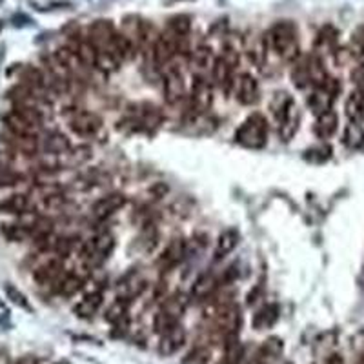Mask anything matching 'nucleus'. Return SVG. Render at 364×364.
Returning a JSON list of instances; mask_svg holds the SVG:
<instances>
[{
    "instance_id": "38",
    "label": "nucleus",
    "mask_w": 364,
    "mask_h": 364,
    "mask_svg": "<svg viewBox=\"0 0 364 364\" xmlns=\"http://www.w3.org/2000/svg\"><path fill=\"white\" fill-rule=\"evenodd\" d=\"M15 364H37V360H35V357H22Z\"/></svg>"
},
{
    "instance_id": "10",
    "label": "nucleus",
    "mask_w": 364,
    "mask_h": 364,
    "mask_svg": "<svg viewBox=\"0 0 364 364\" xmlns=\"http://www.w3.org/2000/svg\"><path fill=\"white\" fill-rule=\"evenodd\" d=\"M232 93L242 106H255L261 100V86L252 73H240L235 77Z\"/></svg>"
},
{
    "instance_id": "22",
    "label": "nucleus",
    "mask_w": 364,
    "mask_h": 364,
    "mask_svg": "<svg viewBox=\"0 0 364 364\" xmlns=\"http://www.w3.org/2000/svg\"><path fill=\"white\" fill-rule=\"evenodd\" d=\"M282 350H284V343L279 337H269L264 343L261 344V348L257 350L255 353V363L257 364H275L279 360V357L282 355Z\"/></svg>"
},
{
    "instance_id": "27",
    "label": "nucleus",
    "mask_w": 364,
    "mask_h": 364,
    "mask_svg": "<svg viewBox=\"0 0 364 364\" xmlns=\"http://www.w3.org/2000/svg\"><path fill=\"white\" fill-rule=\"evenodd\" d=\"M42 144H44L46 151H48V154H51V155H66L68 151L71 149L70 139H68L66 135H63V133H58V132L48 133Z\"/></svg>"
},
{
    "instance_id": "40",
    "label": "nucleus",
    "mask_w": 364,
    "mask_h": 364,
    "mask_svg": "<svg viewBox=\"0 0 364 364\" xmlns=\"http://www.w3.org/2000/svg\"><path fill=\"white\" fill-rule=\"evenodd\" d=\"M57 364H70V363H68V360H58Z\"/></svg>"
},
{
    "instance_id": "29",
    "label": "nucleus",
    "mask_w": 364,
    "mask_h": 364,
    "mask_svg": "<svg viewBox=\"0 0 364 364\" xmlns=\"http://www.w3.org/2000/svg\"><path fill=\"white\" fill-rule=\"evenodd\" d=\"M84 288V279L77 273H66L60 282L55 286V294L63 295V297H71L77 291H80Z\"/></svg>"
},
{
    "instance_id": "23",
    "label": "nucleus",
    "mask_w": 364,
    "mask_h": 364,
    "mask_svg": "<svg viewBox=\"0 0 364 364\" xmlns=\"http://www.w3.org/2000/svg\"><path fill=\"white\" fill-rule=\"evenodd\" d=\"M337 128H339V117L333 109L330 112H324L321 115L315 117V124H314V133L318 136V139H330L337 133Z\"/></svg>"
},
{
    "instance_id": "9",
    "label": "nucleus",
    "mask_w": 364,
    "mask_h": 364,
    "mask_svg": "<svg viewBox=\"0 0 364 364\" xmlns=\"http://www.w3.org/2000/svg\"><path fill=\"white\" fill-rule=\"evenodd\" d=\"M213 82L206 75H193V82L190 87V104L195 113H204L210 109L213 102Z\"/></svg>"
},
{
    "instance_id": "36",
    "label": "nucleus",
    "mask_w": 364,
    "mask_h": 364,
    "mask_svg": "<svg viewBox=\"0 0 364 364\" xmlns=\"http://www.w3.org/2000/svg\"><path fill=\"white\" fill-rule=\"evenodd\" d=\"M4 290H6V295H8V299L13 302V304H15V306L22 308V310L31 311V304H29V301L26 299V295L22 294L18 288H15V286H11V284H6Z\"/></svg>"
},
{
    "instance_id": "35",
    "label": "nucleus",
    "mask_w": 364,
    "mask_h": 364,
    "mask_svg": "<svg viewBox=\"0 0 364 364\" xmlns=\"http://www.w3.org/2000/svg\"><path fill=\"white\" fill-rule=\"evenodd\" d=\"M336 50V31L331 28L323 29L321 33H318L317 42H315V51L318 55L321 51H333Z\"/></svg>"
},
{
    "instance_id": "41",
    "label": "nucleus",
    "mask_w": 364,
    "mask_h": 364,
    "mask_svg": "<svg viewBox=\"0 0 364 364\" xmlns=\"http://www.w3.org/2000/svg\"><path fill=\"white\" fill-rule=\"evenodd\" d=\"M284 364H291V363H284Z\"/></svg>"
},
{
    "instance_id": "8",
    "label": "nucleus",
    "mask_w": 364,
    "mask_h": 364,
    "mask_svg": "<svg viewBox=\"0 0 364 364\" xmlns=\"http://www.w3.org/2000/svg\"><path fill=\"white\" fill-rule=\"evenodd\" d=\"M186 82H184V75L175 66L173 63L168 68L162 70V97H164L168 106H177L178 102L184 100L186 97Z\"/></svg>"
},
{
    "instance_id": "2",
    "label": "nucleus",
    "mask_w": 364,
    "mask_h": 364,
    "mask_svg": "<svg viewBox=\"0 0 364 364\" xmlns=\"http://www.w3.org/2000/svg\"><path fill=\"white\" fill-rule=\"evenodd\" d=\"M268 120L262 113H252L242 120L235 132V142L242 148L262 149L268 144Z\"/></svg>"
},
{
    "instance_id": "34",
    "label": "nucleus",
    "mask_w": 364,
    "mask_h": 364,
    "mask_svg": "<svg viewBox=\"0 0 364 364\" xmlns=\"http://www.w3.org/2000/svg\"><path fill=\"white\" fill-rule=\"evenodd\" d=\"M211 359V348L204 346V344H197L193 350L184 355L182 359V364H208Z\"/></svg>"
},
{
    "instance_id": "39",
    "label": "nucleus",
    "mask_w": 364,
    "mask_h": 364,
    "mask_svg": "<svg viewBox=\"0 0 364 364\" xmlns=\"http://www.w3.org/2000/svg\"><path fill=\"white\" fill-rule=\"evenodd\" d=\"M357 364H364V353L359 357V360H357Z\"/></svg>"
},
{
    "instance_id": "19",
    "label": "nucleus",
    "mask_w": 364,
    "mask_h": 364,
    "mask_svg": "<svg viewBox=\"0 0 364 364\" xmlns=\"http://www.w3.org/2000/svg\"><path fill=\"white\" fill-rule=\"evenodd\" d=\"M219 286L220 281L213 275V273L204 272L200 273L199 277L195 279L193 286H191L190 297L193 299L195 302H206L215 295V291L219 290Z\"/></svg>"
},
{
    "instance_id": "13",
    "label": "nucleus",
    "mask_w": 364,
    "mask_h": 364,
    "mask_svg": "<svg viewBox=\"0 0 364 364\" xmlns=\"http://www.w3.org/2000/svg\"><path fill=\"white\" fill-rule=\"evenodd\" d=\"M113 248H115V239H113L112 233H99V235L90 240V245L84 250V257H86L90 264H100V262L108 259Z\"/></svg>"
},
{
    "instance_id": "25",
    "label": "nucleus",
    "mask_w": 364,
    "mask_h": 364,
    "mask_svg": "<svg viewBox=\"0 0 364 364\" xmlns=\"http://www.w3.org/2000/svg\"><path fill=\"white\" fill-rule=\"evenodd\" d=\"M291 82L299 90L311 86V75H310V55L306 57H297L291 68Z\"/></svg>"
},
{
    "instance_id": "33",
    "label": "nucleus",
    "mask_w": 364,
    "mask_h": 364,
    "mask_svg": "<svg viewBox=\"0 0 364 364\" xmlns=\"http://www.w3.org/2000/svg\"><path fill=\"white\" fill-rule=\"evenodd\" d=\"M168 29L178 38H186L191 31V18L188 15H175L168 22Z\"/></svg>"
},
{
    "instance_id": "5",
    "label": "nucleus",
    "mask_w": 364,
    "mask_h": 364,
    "mask_svg": "<svg viewBox=\"0 0 364 364\" xmlns=\"http://www.w3.org/2000/svg\"><path fill=\"white\" fill-rule=\"evenodd\" d=\"M188 301L190 299L186 295L178 294V291L170 295V297H166V301H162L161 308H159L154 317V328L159 336H161L162 331L170 330L171 326L181 323L182 315H184L188 308Z\"/></svg>"
},
{
    "instance_id": "7",
    "label": "nucleus",
    "mask_w": 364,
    "mask_h": 364,
    "mask_svg": "<svg viewBox=\"0 0 364 364\" xmlns=\"http://www.w3.org/2000/svg\"><path fill=\"white\" fill-rule=\"evenodd\" d=\"M339 91V80L333 79V77H328L323 84L311 87V93L308 97V108L311 109L315 117L324 112H330V109H333V102H336Z\"/></svg>"
},
{
    "instance_id": "4",
    "label": "nucleus",
    "mask_w": 364,
    "mask_h": 364,
    "mask_svg": "<svg viewBox=\"0 0 364 364\" xmlns=\"http://www.w3.org/2000/svg\"><path fill=\"white\" fill-rule=\"evenodd\" d=\"M272 108L279 126V139L282 142H290L297 133L299 124H301V112H299L297 104L291 97H288V93H284L281 102L277 106L273 104Z\"/></svg>"
},
{
    "instance_id": "16",
    "label": "nucleus",
    "mask_w": 364,
    "mask_h": 364,
    "mask_svg": "<svg viewBox=\"0 0 364 364\" xmlns=\"http://www.w3.org/2000/svg\"><path fill=\"white\" fill-rule=\"evenodd\" d=\"M126 200H128L126 199V195L119 193V191L104 195V197H100V199L91 206V215L97 220L109 219L112 215H115L117 211L122 210V208L126 206Z\"/></svg>"
},
{
    "instance_id": "12",
    "label": "nucleus",
    "mask_w": 364,
    "mask_h": 364,
    "mask_svg": "<svg viewBox=\"0 0 364 364\" xmlns=\"http://www.w3.org/2000/svg\"><path fill=\"white\" fill-rule=\"evenodd\" d=\"M186 255H188L186 240L181 239V237H173V239L164 246L161 255H159L157 266L161 268V272H170V269H173L175 266L181 264Z\"/></svg>"
},
{
    "instance_id": "3",
    "label": "nucleus",
    "mask_w": 364,
    "mask_h": 364,
    "mask_svg": "<svg viewBox=\"0 0 364 364\" xmlns=\"http://www.w3.org/2000/svg\"><path fill=\"white\" fill-rule=\"evenodd\" d=\"M239 64V53L232 46H226L223 53L215 57L213 66H211V82L215 90L230 95L235 84V66Z\"/></svg>"
},
{
    "instance_id": "17",
    "label": "nucleus",
    "mask_w": 364,
    "mask_h": 364,
    "mask_svg": "<svg viewBox=\"0 0 364 364\" xmlns=\"http://www.w3.org/2000/svg\"><path fill=\"white\" fill-rule=\"evenodd\" d=\"M64 275H66V272H64V264L60 259H50L38 268H35L33 272V279L37 281V284L51 286L53 290Z\"/></svg>"
},
{
    "instance_id": "20",
    "label": "nucleus",
    "mask_w": 364,
    "mask_h": 364,
    "mask_svg": "<svg viewBox=\"0 0 364 364\" xmlns=\"http://www.w3.org/2000/svg\"><path fill=\"white\" fill-rule=\"evenodd\" d=\"M102 302H104V295L100 290H93V291H87L82 299H80L73 308V314L80 318H91L97 311L102 308Z\"/></svg>"
},
{
    "instance_id": "1",
    "label": "nucleus",
    "mask_w": 364,
    "mask_h": 364,
    "mask_svg": "<svg viewBox=\"0 0 364 364\" xmlns=\"http://www.w3.org/2000/svg\"><path fill=\"white\" fill-rule=\"evenodd\" d=\"M264 41L268 51H273L284 63H295V58L299 57L297 26L291 24L290 21H282L272 26L264 35Z\"/></svg>"
},
{
    "instance_id": "31",
    "label": "nucleus",
    "mask_w": 364,
    "mask_h": 364,
    "mask_svg": "<svg viewBox=\"0 0 364 364\" xmlns=\"http://www.w3.org/2000/svg\"><path fill=\"white\" fill-rule=\"evenodd\" d=\"M97 51H99V53H97V64H95L97 70L102 71V73L106 75L115 73V71L120 68V64H122V60H120L112 50H97Z\"/></svg>"
},
{
    "instance_id": "15",
    "label": "nucleus",
    "mask_w": 364,
    "mask_h": 364,
    "mask_svg": "<svg viewBox=\"0 0 364 364\" xmlns=\"http://www.w3.org/2000/svg\"><path fill=\"white\" fill-rule=\"evenodd\" d=\"M188 339V333H186V328L182 326L181 323L171 326L170 330H166L161 333V341H159V353L162 357H170L175 355V353L181 350L184 344H186Z\"/></svg>"
},
{
    "instance_id": "18",
    "label": "nucleus",
    "mask_w": 364,
    "mask_h": 364,
    "mask_svg": "<svg viewBox=\"0 0 364 364\" xmlns=\"http://www.w3.org/2000/svg\"><path fill=\"white\" fill-rule=\"evenodd\" d=\"M148 288L146 284V279L142 277L141 273L132 272L128 275H124V279L119 282L117 286V299H122V301L132 302L133 299L141 297L144 294V290Z\"/></svg>"
},
{
    "instance_id": "6",
    "label": "nucleus",
    "mask_w": 364,
    "mask_h": 364,
    "mask_svg": "<svg viewBox=\"0 0 364 364\" xmlns=\"http://www.w3.org/2000/svg\"><path fill=\"white\" fill-rule=\"evenodd\" d=\"M240 324H242V314H240V308L233 302H226V304H220L215 310L213 315V333H215L219 339H223V343L226 339L233 336H239Z\"/></svg>"
},
{
    "instance_id": "14",
    "label": "nucleus",
    "mask_w": 364,
    "mask_h": 364,
    "mask_svg": "<svg viewBox=\"0 0 364 364\" xmlns=\"http://www.w3.org/2000/svg\"><path fill=\"white\" fill-rule=\"evenodd\" d=\"M4 126L9 132L11 136H21V139H37L38 128L35 122H31L29 119H26L24 115L17 112V109H11L9 113L4 115Z\"/></svg>"
},
{
    "instance_id": "24",
    "label": "nucleus",
    "mask_w": 364,
    "mask_h": 364,
    "mask_svg": "<svg viewBox=\"0 0 364 364\" xmlns=\"http://www.w3.org/2000/svg\"><path fill=\"white\" fill-rule=\"evenodd\" d=\"M239 239L240 235L235 228H228V230L220 232L215 245V261H223L224 257L230 255L239 246Z\"/></svg>"
},
{
    "instance_id": "11",
    "label": "nucleus",
    "mask_w": 364,
    "mask_h": 364,
    "mask_svg": "<svg viewBox=\"0 0 364 364\" xmlns=\"http://www.w3.org/2000/svg\"><path fill=\"white\" fill-rule=\"evenodd\" d=\"M68 124H70V129L75 135L86 136V139L97 136L102 129V120L93 112H73L70 120H68Z\"/></svg>"
},
{
    "instance_id": "28",
    "label": "nucleus",
    "mask_w": 364,
    "mask_h": 364,
    "mask_svg": "<svg viewBox=\"0 0 364 364\" xmlns=\"http://www.w3.org/2000/svg\"><path fill=\"white\" fill-rule=\"evenodd\" d=\"M33 208V200L29 199L28 195H11L8 200L0 204V211L4 213H18V215H24V213H29Z\"/></svg>"
},
{
    "instance_id": "21",
    "label": "nucleus",
    "mask_w": 364,
    "mask_h": 364,
    "mask_svg": "<svg viewBox=\"0 0 364 364\" xmlns=\"http://www.w3.org/2000/svg\"><path fill=\"white\" fill-rule=\"evenodd\" d=\"M344 113L348 117V122H363L364 119V90L363 87H353L346 97L344 102Z\"/></svg>"
},
{
    "instance_id": "26",
    "label": "nucleus",
    "mask_w": 364,
    "mask_h": 364,
    "mask_svg": "<svg viewBox=\"0 0 364 364\" xmlns=\"http://www.w3.org/2000/svg\"><path fill=\"white\" fill-rule=\"evenodd\" d=\"M279 321V306L277 304H264L262 308L253 314V328L255 330H269L272 326H275V323Z\"/></svg>"
},
{
    "instance_id": "32",
    "label": "nucleus",
    "mask_w": 364,
    "mask_h": 364,
    "mask_svg": "<svg viewBox=\"0 0 364 364\" xmlns=\"http://www.w3.org/2000/svg\"><path fill=\"white\" fill-rule=\"evenodd\" d=\"M343 142L350 149H359L364 144V129L360 122H348L344 128Z\"/></svg>"
},
{
    "instance_id": "37",
    "label": "nucleus",
    "mask_w": 364,
    "mask_h": 364,
    "mask_svg": "<svg viewBox=\"0 0 364 364\" xmlns=\"http://www.w3.org/2000/svg\"><path fill=\"white\" fill-rule=\"evenodd\" d=\"M324 364H344V359L339 355V353H331Z\"/></svg>"
},
{
    "instance_id": "30",
    "label": "nucleus",
    "mask_w": 364,
    "mask_h": 364,
    "mask_svg": "<svg viewBox=\"0 0 364 364\" xmlns=\"http://www.w3.org/2000/svg\"><path fill=\"white\" fill-rule=\"evenodd\" d=\"M128 306H129L128 301L117 299L112 306L108 308V311H106L104 317H106V321L112 323L115 328L126 326V321H128Z\"/></svg>"
}]
</instances>
